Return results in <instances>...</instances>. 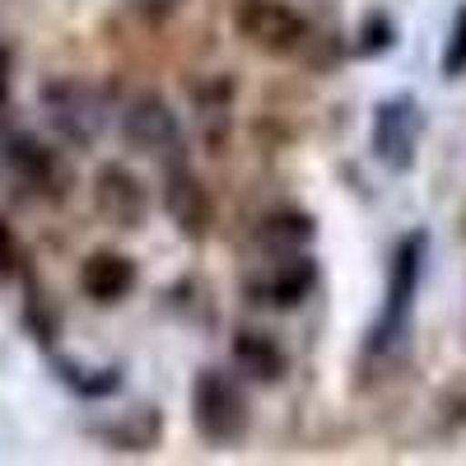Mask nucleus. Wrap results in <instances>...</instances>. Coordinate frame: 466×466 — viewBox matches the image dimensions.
Listing matches in <instances>:
<instances>
[{
  "mask_svg": "<svg viewBox=\"0 0 466 466\" xmlns=\"http://www.w3.org/2000/svg\"><path fill=\"white\" fill-rule=\"evenodd\" d=\"M37 103H43V116L47 127L66 140V145H94L107 127V98L75 80V75H56V80H47L43 89H37Z\"/></svg>",
  "mask_w": 466,
  "mask_h": 466,
  "instance_id": "obj_1",
  "label": "nucleus"
},
{
  "mask_svg": "<svg viewBox=\"0 0 466 466\" xmlns=\"http://www.w3.org/2000/svg\"><path fill=\"white\" fill-rule=\"evenodd\" d=\"M191 420H197V430L210 439V443H233L248 434L252 424V410H248V397L243 387L233 382L228 373L219 369H206L191 387Z\"/></svg>",
  "mask_w": 466,
  "mask_h": 466,
  "instance_id": "obj_2",
  "label": "nucleus"
},
{
  "mask_svg": "<svg viewBox=\"0 0 466 466\" xmlns=\"http://www.w3.org/2000/svg\"><path fill=\"white\" fill-rule=\"evenodd\" d=\"M233 28L261 56H294L308 43V19L289 10L285 0H238L233 5Z\"/></svg>",
  "mask_w": 466,
  "mask_h": 466,
  "instance_id": "obj_3",
  "label": "nucleus"
},
{
  "mask_svg": "<svg viewBox=\"0 0 466 466\" xmlns=\"http://www.w3.org/2000/svg\"><path fill=\"white\" fill-rule=\"evenodd\" d=\"M420 261H424V233H410V238L397 248L392 257V285H387V308H382V322L373 327V340L369 350L387 355L397 350L406 327H410V299H415V285H420Z\"/></svg>",
  "mask_w": 466,
  "mask_h": 466,
  "instance_id": "obj_4",
  "label": "nucleus"
},
{
  "mask_svg": "<svg viewBox=\"0 0 466 466\" xmlns=\"http://www.w3.org/2000/svg\"><path fill=\"white\" fill-rule=\"evenodd\" d=\"M122 140L136 154H154V159H182V127L177 112L168 107V98L159 94H136L122 107Z\"/></svg>",
  "mask_w": 466,
  "mask_h": 466,
  "instance_id": "obj_5",
  "label": "nucleus"
},
{
  "mask_svg": "<svg viewBox=\"0 0 466 466\" xmlns=\"http://www.w3.org/2000/svg\"><path fill=\"white\" fill-rule=\"evenodd\" d=\"M0 159H5L10 177L19 187H28L33 197H61L66 191V168L56 159V149L33 140L28 131H10L5 140H0Z\"/></svg>",
  "mask_w": 466,
  "mask_h": 466,
  "instance_id": "obj_6",
  "label": "nucleus"
},
{
  "mask_svg": "<svg viewBox=\"0 0 466 466\" xmlns=\"http://www.w3.org/2000/svg\"><path fill=\"white\" fill-rule=\"evenodd\" d=\"M94 210L112 228H140L149 215V191L127 164H103L94 173Z\"/></svg>",
  "mask_w": 466,
  "mask_h": 466,
  "instance_id": "obj_7",
  "label": "nucleus"
},
{
  "mask_svg": "<svg viewBox=\"0 0 466 466\" xmlns=\"http://www.w3.org/2000/svg\"><path fill=\"white\" fill-rule=\"evenodd\" d=\"M313 276L318 270L303 252H276L248 280V299L261 308H299L308 299V289H313Z\"/></svg>",
  "mask_w": 466,
  "mask_h": 466,
  "instance_id": "obj_8",
  "label": "nucleus"
},
{
  "mask_svg": "<svg viewBox=\"0 0 466 466\" xmlns=\"http://www.w3.org/2000/svg\"><path fill=\"white\" fill-rule=\"evenodd\" d=\"M164 210L187 238H206L210 233V219H215L210 191L182 159H168V168H164Z\"/></svg>",
  "mask_w": 466,
  "mask_h": 466,
  "instance_id": "obj_9",
  "label": "nucleus"
},
{
  "mask_svg": "<svg viewBox=\"0 0 466 466\" xmlns=\"http://www.w3.org/2000/svg\"><path fill=\"white\" fill-rule=\"evenodd\" d=\"M415 140H420V112L406 103V98H392L382 103L378 116H373V154L387 164V168H410L415 159Z\"/></svg>",
  "mask_w": 466,
  "mask_h": 466,
  "instance_id": "obj_10",
  "label": "nucleus"
},
{
  "mask_svg": "<svg viewBox=\"0 0 466 466\" xmlns=\"http://www.w3.org/2000/svg\"><path fill=\"white\" fill-rule=\"evenodd\" d=\"M80 289L89 303L107 308V303H122L136 289V261L127 252H89L80 261Z\"/></svg>",
  "mask_w": 466,
  "mask_h": 466,
  "instance_id": "obj_11",
  "label": "nucleus"
},
{
  "mask_svg": "<svg viewBox=\"0 0 466 466\" xmlns=\"http://www.w3.org/2000/svg\"><path fill=\"white\" fill-rule=\"evenodd\" d=\"M233 364L238 373H248L252 382H280L285 378V350L270 331H257V327H243L233 331Z\"/></svg>",
  "mask_w": 466,
  "mask_h": 466,
  "instance_id": "obj_12",
  "label": "nucleus"
},
{
  "mask_svg": "<svg viewBox=\"0 0 466 466\" xmlns=\"http://www.w3.org/2000/svg\"><path fill=\"white\" fill-rule=\"evenodd\" d=\"M313 238V219L299 215V210H276L266 215L257 228V243L276 257V252H303V243Z\"/></svg>",
  "mask_w": 466,
  "mask_h": 466,
  "instance_id": "obj_13",
  "label": "nucleus"
},
{
  "mask_svg": "<svg viewBox=\"0 0 466 466\" xmlns=\"http://www.w3.org/2000/svg\"><path fill=\"white\" fill-rule=\"evenodd\" d=\"M159 430H164V420L140 406V410H131L127 420H116L112 430H103V439H107L112 448H122V452H145L154 439H159Z\"/></svg>",
  "mask_w": 466,
  "mask_h": 466,
  "instance_id": "obj_14",
  "label": "nucleus"
},
{
  "mask_svg": "<svg viewBox=\"0 0 466 466\" xmlns=\"http://www.w3.org/2000/svg\"><path fill=\"white\" fill-rule=\"evenodd\" d=\"M443 75H448V80L466 75V10H457V19H452L448 47H443Z\"/></svg>",
  "mask_w": 466,
  "mask_h": 466,
  "instance_id": "obj_15",
  "label": "nucleus"
},
{
  "mask_svg": "<svg viewBox=\"0 0 466 466\" xmlns=\"http://www.w3.org/2000/svg\"><path fill=\"white\" fill-rule=\"evenodd\" d=\"M19 270H24V248L15 238V228L0 219V280H15Z\"/></svg>",
  "mask_w": 466,
  "mask_h": 466,
  "instance_id": "obj_16",
  "label": "nucleus"
},
{
  "mask_svg": "<svg viewBox=\"0 0 466 466\" xmlns=\"http://www.w3.org/2000/svg\"><path fill=\"white\" fill-rule=\"evenodd\" d=\"M131 5L145 15V19H168V15H177L187 0H131Z\"/></svg>",
  "mask_w": 466,
  "mask_h": 466,
  "instance_id": "obj_17",
  "label": "nucleus"
},
{
  "mask_svg": "<svg viewBox=\"0 0 466 466\" xmlns=\"http://www.w3.org/2000/svg\"><path fill=\"white\" fill-rule=\"evenodd\" d=\"M10 98V52L0 47V103Z\"/></svg>",
  "mask_w": 466,
  "mask_h": 466,
  "instance_id": "obj_18",
  "label": "nucleus"
}]
</instances>
